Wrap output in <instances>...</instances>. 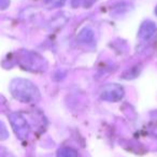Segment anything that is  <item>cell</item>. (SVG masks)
I'll return each instance as SVG.
<instances>
[{"label":"cell","mask_w":157,"mask_h":157,"mask_svg":"<svg viewBox=\"0 0 157 157\" xmlns=\"http://www.w3.org/2000/svg\"><path fill=\"white\" fill-rule=\"evenodd\" d=\"M10 92L16 100L23 103H36L41 98L39 88L31 81L23 78L12 80L10 83Z\"/></svg>","instance_id":"6da1fadb"},{"label":"cell","mask_w":157,"mask_h":157,"mask_svg":"<svg viewBox=\"0 0 157 157\" xmlns=\"http://www.w3.org/2000/svg\"><path fill=\"white\" fill-rule=\"evenodd\" d=\"M17 63L23 69L31 72H42L48 66L45 59L41 55L31 51H21L18 53Z\"/></svg>","instance_id":"7a4b0ae2"},{"label":"cell","mask_w":157,"mask_h":157,"mask_svg":"<svg viewBox=\"0 0 157 157\" xmlns=\"http://www.w3.org/2000/svg\"><path fill=\"white\" fill-rule=\"evenodd\" d=\"M9 121L11 123V126L13 131L15 132L16 137L20 140H27L30 135L31 128L29 126L27 120L22 115L21 113L17 112H13V113L9 114Z\"/></svg>","instance_id":"3957f363"},{"label":"cell","mask_w":157,"mask_h":157,"mask_svg":"<svg viewBox=\"0 0 157 157\" xmlns=\"http://www.w3.org/2000/svg\"><path fill=\"white\" fill-rule=\"evenodd\" d=\"M99 94H100V98L102 100L110 101V102H117L123 99L125 95V90L118 84L110 83L103 86Z\"/></svg>","instance_id":"277c9868"},{"label":"cell","mask_w":157,"mask_h":157,"mask_svg":"<svg viewBox=\"0 0 157 157\" xmlns=\"http://www.w3.org/2000/svg\"><path fill=\"white\" fill-rule=\"evenodd\" d=\"M155 31H156V25L152 21H145L140 26L138 36L141 40H148L154 36Z\"/></svg>","instance_id":"5b68a950"},{"label":"cell","mask_w":157,"mask_h":157,"mask_svg":"<svg viewBox=\"0 0 157 157\" xmlns=\"http://www.w3.org/2000/svg\"><path fill=\"white\" fill-rule=\"evenodd\" d=\"M95 33L90 27H84L78 33V40L82 43H90L94 40Z\"/></svg>","instance_id":"8992f818"},{"label":"cell","mask_w":157,"mask_h":157,"mask_svg":"<svg viewBox=\"0 0 157 157\" xmlns=\"http://www.w3.org/2000/svg\"><path fill=\"white\" fill-rule=\"evenodd\" d=\"M56 157H78V152L72 147H60L57 151Z\"/></svg>","instance_id":"52a82bcc"},{"label":"cell","mask_w":157,"mask_h":157,"mask_svg":"<svg viewBox=\"0 0 157 157\" xmlns=\"http://www.w3.org/2000/svg\"><path fill=\"white\" fill-rule=\"evenodd\" d=\"M66 0H44V5L48 9H55L60 8L65 5Z\"/></svg>","instance_id":"ba28073f"},{"label":"cell","mask_w":157,"mask_h":157,"mask_svg":"<svg viewBox=\"0 0 157 157\" xmlns=\"http://www.w3.org/2000/svg\"><path fill=\"white\" fill-rule=\"evenodd\" d=\"M8 137H9V132H8L7 127L0 121V140H6L8 139Z\"/></svg>","instance_id":"9c48e42d"},{"label":"cell","mask_w":157,"mask_h":157,"mask_svg":"<svg viewBox=\"0 0 157 157\" xmlns=\"http://www.w3.org/2000/svg\"><path fill=\"white\" fill-rule=\"evenodd\" d=\"M10 5V0H0V9H7Z\"/></svg>","instance_id":"30bf717a"},{"label":"cell","mask_w":157,"mask_h":157,"mask_svg":"<svg viewBox=\"0 0 157 157\" xmlns=\"http://www.w3.org/2000/svg\"><path fill=\"white\" fill-rule=\"evenodd\" d=\"M155 13H156V15H157V7H156V9H155Z\"/></svg>","instance_id":"8fae6325"}]
</instances>
